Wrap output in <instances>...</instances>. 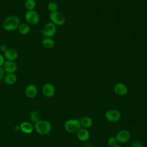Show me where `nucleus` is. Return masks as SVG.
Wrapping results in <instances>:
<instances>
[{
  "mask_svg": "<svg viewBox=\"0 0 147 147\" xmlns=\"http://www.w3.org/2000/svg\"><path fill=\"white\" fill-rule=\"evenodd\" d=\"M5 61H6V59H5L3 55L0 53V67L3 66Z\"/></svg>",
  "mask_w": 147,
  "mask_h": 147,
  "instance_id": "obj_26",
  "label": "nucleus"
},
{
  "mask_svg": "<svg viewBox=\"0 0 147 147\" xmlns=\"http://www.w3.org/2000/svg\"><path fill=\"white\" fill-rule=\"evenodd\" d=\"M34 129L37 133L40 135H46L52 130L51 123L46 120H40L34 123Z\"/></svg>",
  "mask_w": 147,
  "mask_h": 147,
  "instance_id": "obj_2",
  "label": "nucleus"
},
{
  "mask_svg": "<svg viewBox=\"0 0 147 147\" xmlns=\"http://www.w3.org/2000/svg\"><path fill=\"white\" fill-rule=\"evenodd\" d=\"M42 92L45 96L51 98L55 95L56 88L53 84L50 83H47L43 85L42 87Z\"/></svg>",
  "mask_w": 147,
  "mask_h": 147,
  "instance_id": "obj_9",
  "label": "nucleus"
},
{
  "mask_svg": "<svg viewBox=\"0 0 147 147\" xmlns=\"http://www.w3.org/2000/svg\"><path fill=\"white\" fill-rule=\"evenodd\" d=\"M130 147H144V145L140 141L136 140L131 143Z\"/></svg>",
  "mask_w": 147,
  "mask_h": 147,
  "instance_id": "obj_24",
  "label": "nucleus"
},
{
  "mask_svg": "<svg viewBox=\"0 0 147 147\" xmlns=\"http://www.w3.org/2000/svg\"><path fill=\"white\" fill-rule=\"evenodd\" d=\"M30 119L32 122L34 123L40 120V114L38 111L33 110L31 112L30 115Z\"/></svg>",
  "mask_w": 147,
  "mask_h": 147,
  "instance_id": "obj_21",
  "label": "nucleus"
},
{
  "mask_svg": "<svg viewBox=\"0 0 147 147\" xmlns=\"http://www.w3.org/2000/svg\"><path fill=\"white\" fill-rule=\"evenodd\" d=\"M117 143H118V142L117 141V139H116L115 137H114V136H111L107 140V144L111 146L115 145Z\"/></svg>",
  "mask_w": 147,
  "mask_h": 147,
  "instance_id": "obj_23",
  "label": "nucleus"
},
{
  "mask_svg": "<svg viewBox=\"0 0 147 147\" xmlns=\"http://www.w3.org/2000/svg\"><path fill=\"white\" fill-rule=\"evenodd\" d=\"M25 20L28 25H35L39 22L40 17L38 13L35 10H29L25 13Z\"/></svg>",
  "mask_w": 147,
  "mask_h": 147,
  "instance_id": "obj_4",
  "label": "nucleus"
},
{
  "mask_svg": "<svg viewBox=\"0 0 147 147\" xmlns=\"http://www.w3.org/2000/svg\"><path fill=\"white\" fill-rule=\"evenodd\" d=\"M3 56L6 60L15 61L18 57V53L17 50L13 48H8L7 50L3 53Z\"/></svg>",
  "mask_w": 147,
  "mask_h": 147,
  "instance_id": "obj_13",
  "label": "nucleus"
},
{
  "mask_svg": "<svg viewBox=\"0 0 147 147\" xmlns=\"http://www.w3.org/2000/svg\"><path fill=\"white\" fill-rule=\"evenodd\" d=\"M37 3L35 0H26L24 3V6L27 11L33 10L36 7Z\"/></svg>",
  "mask_w": 147,
  "mask_h": 147,
  "instance_id": "obj_20",
  "label": "nucleus"
},
{
  "mask_svg": "<svg viewBox=\"0 0 147 147\" xmlns=\"http://www.w3.org/2000/svg\"><path fill=\"white\" fill-rule=\"evenodd\" d=\"M48 10L51 12H54L57 11L58 9V5L55 2H50L48 5Z\"/></svg>",
  "mask_w": 147,
  "mask_h": 147,
  "instance_id": "obj_22",
  "label": "nucleus"
},
{
  "mask_svg": "<svg viewBox=\"0 0 147 147\" xmlns=\"http://www.w3.org/2000/svg\"><path fill=\"white\" fill-rule=\"evenodd\" d=\"M21 22L20 20L16 15H10L5 18L2 22L3 29L7 32H12L18 29Z\"/></svg>",
  "mask_w": 147,
  "mask_h": 147,
  "instance_id": "obj_1",
  "label": "nucleus"
},
{
  "mask_svg": "<svg viewBox=\"0 0 147 147\" xmlns=\"http://www.w3.org/2000/svg\"><path fill=\"white\" fill-rule=\"evenodd\" d=\"M20 130L25 134L31 133L34 129V127L32 124L29 122H26V121L21 123L20 126Z\"/></svg>",
  "mask_w": 147,
  "mask_h": 147,
  "instance_id": "obj_16",
  "label": "nucleus"
},
{
  "mask_svg": "<svg viewBox=\"0 0 147 147\" xmlns=\"http://www.w3.org/2000/svg\"><path fill=\"white\" fill-rule=\"evenodd\" d=\"M42 44L45 48L51 49L55 46V41L52 38L44 37L42 40Z\"/></svg>",
  "mask_w": 147,
  "mask_h": 147,
  "instance_id": "obj_18",
  "label": "nucleus"
},
{
  "mask_svg": "<svg viewBox=\"0 0 147 147\" xmlns=\"http://www.w3.org/2000/svg\"><path fill=\"white\" fill-rule=\"evenodd\" d=\"M7 49H8V48L6 44H2L0 45V51L1 52L5 53L7 50Z\"/></svg>",
  "mask_w": 147,
  "mask_h": 147,
  "instance_id": "obj_25",
  "label": "nucleus"
},
{
  "mask_svg": "<svg viewBox=\"0 0 147 147\" xmlns=\"http://www.w3.org/2000/svg\"><path fill=\"white\" fill-rule=\"evenodd\" d=\"M49 19L51 22L56 26L63 25L65 21V18L63 14L59 11L52 12L49 14Z\"/></svg>",
  "mask_w": 147,
  "mask_h": 147,
  "instance_id": "obj_5",
  "label": "nucleus"
},
{
  "mask_svg": "<svg viewBox=\"0 0 147 147\" xmlns=\"http://www.w3.org/2000/svg\"><path fill=\"white\" fill-rule=\"evenodd\" d=\"M111 147H122L119 144H115V145H114V146H111Z\"/></svg>",
  "mask_w": 147,
  "mask_h": 147,
  "instance_id": "obj_28",
  "label": "nucleus"
},
{
  "mask_svg": "<svg viewBox=\"0 0 147 147\" xmlns=\"http://www.w3.org/2000/svg\"><path fill=\"white\" fill-rule=\"evenodd\" d=\"M81 126L83 128L88 129L91 127L93 125L92 119L88 116H84L80 119Z\"/></svg>",
  "mask_w": 147,
  "mask_h": 147,
  "instance_id": "obj_17",
  "label": "nucleus"
},
{
  "mask_svg": "<svg viewBox=\"0 0 147 147\" xmlns=\"http://www.w3.org/2000/svg\"><path fill=\"white\" fill-rule=\"evenodd\" d=\"M3 82L5 83L8 85H11L14 84L17 80V77L14 73L6 74L3 77Z\"/></svg>",
  "mask_w": 147,
  "mask_h": 147,
  "instance_id": "obj_15",
  "label": "nucleus"
},
{
  "mask_svg": "<svg viewBox=\"0 0 147 147\" xmlns=\"http://www.w3.org/2000/svg\"><path fill=\"white\" fill-rule=\"evenodd\" d=\"M25 95L26 96L30 99L35 98L38 93L37 87L35 84H29L25 88Z\"/></svg>",
  "mask_w": 147,
  "mask_h": 147,
  "instance_id": "obj_12",
  "label": "nucleus"
},
{
  "mask_svg": "<svg viewBox=\"0 0 147 147\" xmlns=\"http://www.w3.org/2000/svg\"><path fill=\"white\" fill-rule=\"evenodd\" d=\"M76 134L78 140L82 142L88 141L90 137V131L87 129L86 128H80Z\"/></svg>",
  "mask_w": 147,
  "mask_h": 147,
  "instance_id": "obj_14",
  "label": "nucleus"
},
{
  "mask_svg": "<svg viewBox=\"0 0 147 147\" xmlns=\"http://www.w3.org/2000/svg\"><path fill=\"white\" fill-rule=\"evenodd\" d=\"M115 137L118 142L119 144H125L130 140L131 134L128 130L123 129L119 131Z\"/></svg>",
  "mask_w": 147,
  "mask_h": 147,
  "instance_id": "obj_8",
  "label": "nucleus"
},
{
  "mask_svg": "<svg viewBox=\"0 0 147 147\" xmlns=\"http://www.w3.org/2000/svg\"><path fill=\"white\" fill-rule=\"evenodd\" d=\"M106 119L110 122H117L121 118V113L117 109H110L106 111L105 114Z\"/></svg>",
  "mask_w": 147,
  "mask_h": 147,
  "instance_id": "obj_6",
  "label": "nucleus"
},
{
  "mask_svg": "<svg viewBox=\"0 0 147 147\" xmlns=\"http://www.w3.org/2000/svg\"><path fill=\"white\" fill-rule=\"evenodd\" d=\"M5 71H3L2 67H0V81L3 79V77L5 76Z\"/></svg>",
  "mask_w": 147,
  "mask_h": 147,
  "instance_id": "obj_27",
  "label": "nucleus"
},
{
  "mask_svg": "<svg viewBox=\"0 0 147 147\" xmlns=\"http://www.w3.org/2000/svg\"><path fill=\"white\" fill-rule=\"evenodd\" d=\"M18 30L19 33L22 35H27L29 34L30 30L29 25L26 23L20 24V26L18 28Z\"/></svg>",
  "mask_w": 147,
  "mask_h": 147,
  "instance_id": "obj_19",
  "label": "nucleus"
},
{
  "mask_svg": "<svg viewBox=\"0 0 147 147\" xmlns=\"http://www.w3.org/2000/svg\"><path fill=\"white\" fill-rule=\"evenodd\" d=\"M42 34L44 37L52 38L56 33V26L52 22H48L42 28Z\"/></svg>",
  "mask_w": 147,
  "mask_h": 147,
  "instance_id": "obj_7",
  "label": "nucleus"
},
{
  "mask_svg": "<svg viewBox=\"0 0 147 147\" xmlns=\"http://www.w3.org/2000/svg\"><path fill=\"white\" fill-rule=\"evenodd\" d=\"M64 127L65 131L69 133H76L81 128L80 119L75 118L69 119L65 122Z\"/></svg>",
  "mask_w": 147,
  "mask_h": 147,
  "instance_id": "obj_3",
  "label": "nucleus"
},
{
  "mask_svg": "<svg viewBox=\"0 0 147 147\" xmlns=\"http://www.w3.org/2000/svg\"><path fill=\"white\" fill-rule=\"evenodd\" d=\"M2 67L6 74L15 73L17 69V65L14 61L6 60Z\"/></svg>",
  "mask_w": 147,
  "mask_h": 147,
  "instance_id": "obj_10",
  "label": "nucleus"
},
{
  "mask_svg": "<svg viewBox=\"0 0 147 147\" xmlns=\"http://www.w3.org/2000/svg\"><path fill=\"white\" fill-rule=\"evenodd\" d=\"M114 91L118 95L124 96L128 92V88L124 83H118L115 84L114 87Z\"/></svg>",
  "mask_w": 147,
  "mask_h": 147,
  "instance_id": "obj_11",
  "label": "nucleus"
},
{
  "mask_svg": "<svg viewBox=\"0 0 147 147\" xmlns=\"http://www.w3.org/2000/svg\"><path fill=\"white\" fill-rule=\"evenodd\" d=\"M84 147H92V146L91 145H90V144H87V145H86L84 146Z\"/></svg>",
  "mask_w": 147,
  "mask_h": 147,
  "instance_id": "obj_29",
  "label": "nucleus"
}]
</instances>
